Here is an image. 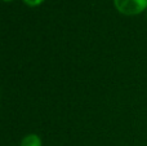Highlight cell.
<instances>
[{
    "label": "cell",
    "mask_w": 147,
    "mask_h": 146,
    "mask_svg": "<svg viewBox=\"0 0 147 146\" xmlns=\"http://www.w3.org/2000/svg\"><path fill=\"white\" fill-rule=\"evenodd\" d=\"M114 5L117 12L128 17L147 12V0H114Z\"/></svg>",
    "instance_id": "6da1fadb"
},
{
    "label": "cell",
    "mask_w": 147,
    "mask_h": 146,
    "mask_svg": "<svg viewBox=\"0 0 147 146\" xmlns=\"http://www.w3.org/2000/svg\"><path fill=\"white\" fill-rule=\"evenodd\" d=\"M20 146H43L40 136L36 133H28L21 140Z\"/></svg>",
    "instance_id": "7a4b0ae2"
},
{
    "label": "cell",
    "mask_w": 147,
    "mask_h": 146,
    "mask_svg": "<svg viewBox=\"0 0 147 146\" xmlns=\"http://www.w3.org/2000/svg\"><path fill=\"white\" fill-rule=\"evenodd\" d=\"M23 3H25L26 5H28V7L31 8H35V7H39V5H41L45 0H22Z\"/></svg>",
    "instance_id": "3957f363"
},
{
    "label": "cell",
    "mask_w": 147,
    "mask_h": 146,
    "mask_svg": "<svg viewBox=\"0 0 147 146\" xmlns=\"http://www.w3.org/2000/svg\"><path fill=\"white\" fill-rule=\"evenodd\" d=\"M3 1H5V3H9V1H13V0H3Z\"/></svg>",
    "instance_id": "277c9868"
}]
</instances>
